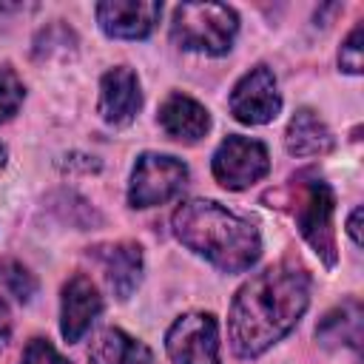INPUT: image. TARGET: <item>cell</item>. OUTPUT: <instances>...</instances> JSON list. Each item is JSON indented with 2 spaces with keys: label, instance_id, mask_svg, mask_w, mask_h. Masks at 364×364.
<instances>
[{
  "label": "cell",
  "instance_id": "1",
  "mask_svg": "<svg viewBox=\"0 0 364 364\" xmlns=\"http://www.w3.org/2000/svg\"><path fill=\"white\" fill-rule=\"evenodd\" d=\"M310 304V273L279 262L239 287L228 313V341L239 358H256L282 341Z\"/></svg>",
  "mask_w": 364,
  "mask_h": 364
},
{
  "label": "cell",
  "instance_id": "2",
  "mask_svg": "<svg viewBox=\"0 0 364 364\" xmlns=\"http://www.w3.org/2000/svg\"><path fill=\"white\" fill-rule=\"evenodd\" d=\"M173 236L225 273L247 270L262 253L256 225L213 199L182 202L171 216Z\"/></svg>",
  "mask_w": 364,
  "mask_h": 364
},
{
  "label": "cell",
  "instance_id": "3",
  "mask_svg": "<svg viewBox=\"0 0 364 364\" xmlns=\"http://www.w3.org/2000/svg\"><path fill=\"white\" fill-rule=\"evenodd\" d=\"M239 31V17L225 3H182L173 9L171 40L185 51L225 54Z\"/></svg>",
  "mask_w": 364,
  "mask_h": 364
},
{
  "label": "cell",
  "instance_id": "4",
  "mask_svg": "<svg viewBox=\"0 0 364 364\" xmlns=\"http://www.w3.org/2000/svg\"><path fill=\"white\" fill-rule=\"evenodd\" d=\"M293 193H296L293 213H296L301 236L324 259V264L333 267L336 264V230H333L336 193H333V188L318 173L307 171L293 179Z\"/></svg>",
  "mask_w": 364,
  "mask_h": 364
},
{
  "label": "cell",
  "instance_id": "5",
  "mask_svg": "<svg viewBox=\"0 0 364 364\" xmlns=\"http://www.w3.org/2000/svg\"><path fill=\"white\" fill-rule=\"evenodd\" d=\"M188 182V168L182 159L168 154H139L128 182L131 208H154L173 199Z\"/></svg>",
  "mask_w": 364,
  "mask_h": 364
},
{
  "label": "cell",
  "instance_id": "6",
  "mask_svg": "<svg viewBox=\"0 0 364 364\" xmlns=\"http://www.w3.org/2000/svg\"><path fill=\"white\" fill-rule=\"evenodd\" d=\"M270 171V156L267 148L259 139L250 136H228L216 154H213V176L222 188L228 191H242L267 176Z\"/></svg>",
  "mask_w": 364,
  "mask_h": 364
},
{
  "label": "cell",
  "instance_id": "7",
  "mask_svg": "<svg viewBox=\"0 0 364 364\" xmlns=\"http://www.w3.org/2000/svg\"><path fill=\"white\" fill-rule=\"evenodd\" d=\"M173 364H219V324L210 313H188L165 333Z\"/></svg>",
  "mask_w": 364,
  "mask_h": 364
},
{
  "label": "cell",
  "instance_id": "8",
  "mask_svg": "<svg viewBox=\"0 0 364 364\" xmlns=\"http://www.w3.org/2000/svg\"><path fill=\"white\" fill-rule=\"evenodd\" d=\"M282 111L276 77L267 65L250 68L230 91V114L245 125H264Z\"/></svg>",
  "mask_w": 364,
  "mask_h": 364
},
{
  "label": "cell",
  "instance_id": "9",
  "mask_svg": "<svg viewBox=\"0 0 364 364\" xmlns=\"http://www.w3.org/2000/svg\"><path fill=\"white\" fill-rule=\"evenodd\" d=\"M162 6L154 0H105L97 6V23L108 37L142 40L159 23Z\"/></svg>",
  "mask_w": 364,
  "mask_h": 364
},
{
  "label": "cell",
  "instance_id": "10",
  "mask_svg": "<svg viewBox=\"0 0 364 364\" xmlns=\"http://www.w3.org/2000/svg\"><path fill=\"white\" fill-rule=\"evenodd\" d=\"M102 310V296L97 290V284L77 273L65 282L63 287V310H60V330H63V338L68 344L80 341L88 327L94 324V318L100 316Z\"/></svg>",
  "mask_w": 364,
  "mask_h": 364
},
{
  "label": "cell",
  "instance_id": "11",
  "mask_svg": "<svg viewBox=\"0 0 364 364\" xmlns=\"http://www.w3.org/2000/svg\"><path fill=\"white\" fill-rule=\"evenodd\" d=\"M142 105L139 80L128 65L108 68L100 80V117L108 125H128Z\"/></svg>",
  "mask_w": 364,
  "mask_h": 364
},
{
  "label": "cell",
  "instance_id": "12",
  "mask_svg": "<svg viewBox=\"0 0 364 364\" xmlns=\"http://www.w3.org/2000/svg\"><path fill=\"white\" fill-rule=\"evenodd\" d=\"M159 125L179 142H199L210 128V114L188 94H171L159 108Z\"/></svg>",
  "mask_w": 364,
  "mask_h": 364
},
{
  "label": "cell",
  "instance_id": "13",
  "mask_svg": "<svg viewBox=\"0 0 364 364\" xmlns=\"http://www.w3.org/2000/svg\"><path fill=\"white\" fill-rule=\"evenodd\" d=\"M97 259L102 262L108 287L117 299L125 301L142 282V247L134 242H117L97 247Z\"/></svg>",
  "mask_w": 364,
  "mask_h": 364
},
{
  "label": "cell",
  "instance_id": "14",
  "mask_svg": "<svg viewBox=\"0 0 364 364\" xmlns=\"http://www.w3.org/2000/svg\"><path fill=\"white\" fill-rule=\"evenodd\" d=\"M333 145L336 139H333V131L324 125V119H318V114L310 108H299L284 134L287 154L290 156H321L333 151Z\"/></svg>",
  "mask_w": 364,
  "mask_h": 364
},
{
  "label": "cell",
  "instance_id": "15",
  "mask_svg": "<svg viewBox=\"0 0 364 364\" xmlns=\"http://www.w3.org/2000/svg\"><path fill=\"white\" fill-rule=\"evenodd\" d=\"M316 338L330 350L350 347L353 353H358V347H361V304L355 299H350L341 307L330 310L321 318V324L316 327Z\"/></svg>",
  "mask_w": 364,
  "mask_h": 364
},
{
  "label": "cell",
  "instance_id": "16",
  "mask_svg": "<svg viewBox=\"0 0 364 364\" xmlns=\"http://www.w3.org/2000/svg\"><path fill=\"white\" fill-rule=\"evenodd\" d=\"M154 353L148 350V344L136 341L134 336L108 327L102 330L88 350V361L91 364H151Z\"/></svg>",
  "mask_w": 364,
  "mask_h": 364
},
{
  "label": "cell",
  "instance_id": "17",
  "mask_svg": "<svg viewBox=\"0 0 364 364\" xmlns=\"http://www.w3.org/2000/svg\"><path fill=\"white\" fill-rule=\"evenodd\" d=\"M34 293H37V279L28 273V267H23L14 259H3L0 262V296L23 304V301H31Z\"/></svg>",
  "mask_w": 364,
  "mask_h": 364
},
{
  "label": "cell",
  "instance_id": "18",
  "mask_svg": "<svg viewBox=\"0 0 364 364\" xmlns=\"http://www.w3.org/2000/svg\"><path fill=\"white\" fill-rule=\"evenodd\" d=\"M23 97H26V88L20 77L11 68H0V122L17 114V108L23 105Z\"/></svg>",
  "mask_w": 364,
  "mask_h": 364
},
{
  "label": "cell",
  "instance_id": "19",
  "mask_svg": "<svg viewBox=\"0 0 364 364\" xmlns=\"http://www.w3.org/2000/svg\"><path fill=\"white\" fill-rule=\"evenodd\" d=\"M361 37H364V28L361 23L347 34V40L341 43V51H338V65L341 71L347 74H361V65H364V57H361Z\"/></svg>",
  "mask_w": 364,
  "mask_h": 364
},
{
  "label": "cell",
  "instance_id": "20",
  "mask_svg": "<svg viewBox=\"0 0 364 364\" xmlns=\"http://www.w3.org/2000/svg\"><path fill=\"white\" fill-rule=\"evenodd\" d=\"M23 364H68V361L46 338H31L23 353Z\"/></svg>",
  "mask_w": 364,
  "mask_h": 364
},
{
  "label": "cell",
  "instance_id": "21",
  "mask_svg": "<svg viewBox=\"0 0 364 364\" xmlns=\"http://www.w3.org/2000/svg\"><path fill=\"white\" fill-rule=\"evenodd\" d=\"M9 336H11V316H9V307H6V301L0 299V350L6 347Z\"/></svg>",
  "mask_w": 364,
  "mask_h": 364
},
{
  "label": "cell",
  "instance_id": "22",
  "mask_svg": "<svg viewBox=\"0 0 364 364\" xmlns=\"http://www.w3.org/2000/svg\"><path fill=\"white\" fill-rule=\"evenodd\" d=\"M347 233L353 236L355 245H361V208H355V210L350 213V219H347Z\"/></svg>",
  "mask_w": 364,
  "mask_h": 364
},
{
  "label": "cell",
  "instance_id": "23",
  "mask_svg": "<svg viewBox=\"0 0 364 364\" xmlns=\"http://www.w3.org/2000/svg\"><path fill=\"white\" fill-rule=\"evenodd\" d=\"M6 159H9V151H6V145H0V171L6 168Z\"/></svg>",
  "mask_w": 364,
  "mask_h": 364
}]
</instances>
